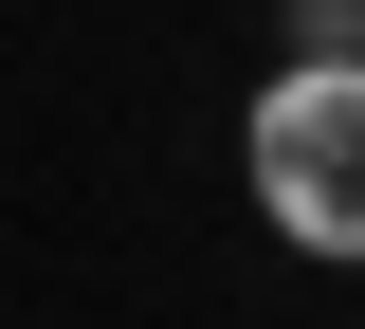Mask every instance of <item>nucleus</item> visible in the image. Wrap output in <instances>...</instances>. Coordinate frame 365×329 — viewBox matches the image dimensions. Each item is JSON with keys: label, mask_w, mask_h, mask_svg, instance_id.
<instances>
[{"label": "nucleus", "mask_w": 365, "mask_h": 329, "mask_svg": "<svg viewBox=\"0 0 365 329\" xmlns=\"http://www.w3.org/2000/svg\"><path fill=\"white\" fill-rule=\"evenodd\" d=\"M274 19H292V55H347L365 74V0H274Z\"/></svg>", "instance_id": "nucleus-2"}, {"label": "nucleus", "mask_w": 365, "mask_h": 329, "mask_svg": "<svg viewBox=\"0 0 365 329\" xmlns=\"http://www.w3.org/2000/svg\"><path fill=\"white\" fill-rule=\"evenodd\" d=\"M237 183H256V220L292 238L311 275H365V74H347V55H274V74H256Z\"/></svg>", "instance_id": "nucleus-1"}]
</instances>
